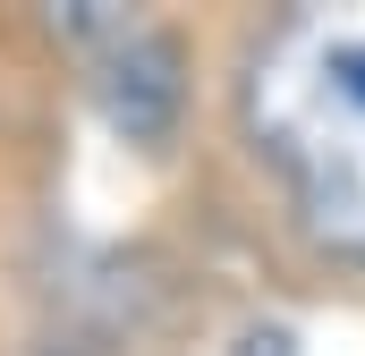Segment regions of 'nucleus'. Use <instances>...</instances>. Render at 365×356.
<instances>
[{"instance_id": "3", "label": "nucleus", "mask_w": 365, "mask_h": 356, "mask_svg": "<svg viewBox=\"0 0 365 356\" xmlns=\"http://www.w3.org/2000/svg\"><path fill=\"white\" fill-rule=\"evenodd\" d=\"M230 356H297V340L280 331V323H255V331H238V348Z\"/></svg>"}, {"instance_id": "2", "label": "nucleus", "mask_w": 365, "mask_h": 356, "mask_svg": "<svg viewBox=\"0 0 365 356\" xmlns=\"http://www.w3.org/2000/svg\"><path fill=\"white\" fill-rule=\"evenodd\" d=\"M60 26L93 51V93H102L110 127H119L128 145H170L179 102H187L179 43H170L162 26H145V17H119V9H68Z\"/></svg>"}, {"instance_id": "1", "label": "nucleus", "mask_w": 365, "mask_h": 356, "mask_svg": "<svg viewBox=\"0 0 365 356\" xmlns=\"http://www.w3.org/2000/svg\"><path fill=\"white\" fill-rule=\"evenodd\" d=\"M238 127L289 221L365 271V0L289 9L255 34L238 68Z\"/></svg>"}]
</instances>
